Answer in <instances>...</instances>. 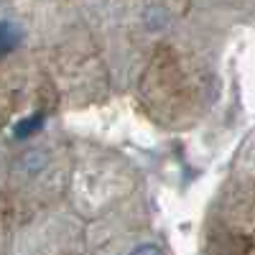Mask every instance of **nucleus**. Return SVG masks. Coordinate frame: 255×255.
I'll return each mask as SVG.
<instances>
[{
  "label": "nucleus",
  "instance_id": "obj_1",
  "mask_svg": "<svg viewBox=\"0 0 255 255\" xmlns=\"http://www.w3.org/2000/svg\"><path fill=\"white\" fill-rule=\"evenodd\" d=\"M220 20L191 13L176 26L140 67L133 90L140 108L166 130L194 128L217 95Z\"/></svg>",
  "mask_w": 255,
  "mask_h": 255
},
{
  "label": "nucleus",
  "instance_id": "obj_2",
  "mask_svg": "<svg viewBox=\"0 0 255 255\" xmlns=\"http://www.w3.org/2000/svg\"><path fill=\"white\" fill-rule=\"evenodd\" d=\"M191 13V0H105L100 10L102 46L115 84L133 82L156 49Z\"/></svg>",
  "mask_w": 255,
  "mask_h": 255
},
{
  "label": "nucleus",
  "instance_id": "obj_3",
  "mask_svg": "<svg viewBox=\"0 0 255 255\" xmlns=\"http://www.w3.org/2000/svg\"><path fill=\"white\" fill-rule=\"evenodd\" d=\"M207 255H255V130L243 145L207 212Z\"/></svg>",
  "mask_w": 255,
  "mask_h": 255
},
{
  "label": "nucleus",
  "instance_id": "obj_4",
  "mask_svg": "<svg viewBox=\"0 0 255 255\" xmlns=\"http://www.w3.org/2000/svg\"><path fill=\"white\" fill-rule=\"evenodd\" d=\"M191 8L220 23L255 18V0H191Z\"/></svg>",
  "mask_w": 255,
  "mask_h": 255
},
{
  "label": "nucleus",
  "instance_id": "obj_5",
  "mask_svg": "<svg viewBox=\"0 0 255 255\" xmlns=\"http://www.w3.org/2000/svg\"><path fill=\"white\" fill-rule=\"evenodd\" d=\"M18 41V31L13 23H0V54H5L8 49L15 46Z\"/></svg>",
  "mask_w": 255,
  "mask_h": 255
}]
</instances>
